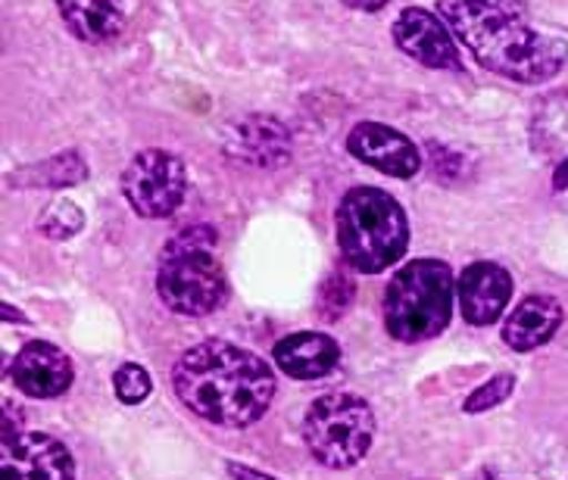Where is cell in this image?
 <instances>
[{
    "label": "cell",
    "instance_id": "7a4b0ae2",
    "mask_svg": "<svg viewBox=\"0 0 568 480\" xmlns=\"http://www.w3.org/2000/svg\"><path fill=\"white\" fill-rule=\"evenodd\" d=\"M175 394L191 412L219 428H251L275 399V375L256 353L206 340L184 353L172 371Z\"/></svg>",
    "mask_w": 568,
    "mask_h": 480
},
{
    "label": "cell",
    "instance_id": "5bb4252c",
    "mask_svg": "<svg viewBox=\"0 0 568 480\" xmlns=\"http://www.w3.org/2000/svg\"><path fill=\"white\" fill-rule=\"evenodd\" d=\"M341 362V347L335 337L318 331L287 334L275 347V365L282 368L287 378L297 381H316L332 375Z\"/></svg>",
    "mask_w": 568,
    "mask_h": 480
},
{
    "label": "cell",
    "instance_id": "8992f818",
    "mask_svg": "<svg viewBox=\"0 0 568 480\" xmlns=\"http://www.w3.org/2000/svg\"><path fill=\"white\" fill-rule=\"evenodd\" d=\"M375 437V415L366 399L353 394H325L306 409L303 440L325 468H353L366 459Z\"/></svg>",
    "mask_w": 568,
    "mask_h": 480
},
{
    "label": "cell",
    "instance_id": "ac0fdd59",
    "mask_svg": "<svg viewBox=\"0 0 568 480\" xmlns=\"http://www.w3.org/2000/svg\"><path fill=\"white\" fill-rule=\"evenodd\" d=\"M84 216L82 210L72 200H53L51 206L44 210V216L38 222L41 234H48L51 241H69L72 234L82 232Z\"/></svg>",
    "mask_w": 568,
    "mask_h": 480
},
{
    "label": "cell",
    "instance_id": "603a6c76",
    "mask_svg": "<svg viewBox=\"0 0 568 480\" xmlns=\"http://www.w3.org/2000/svg\"><path fill=\"white\" fill-rule=\"evenodd\" d=\"M347 7H353V10H366V13H375V10H382L387 0H344Z\"/></svg>",
    "mask_w": 568,
    "mask_h": 480
},
{
    "label": "cell",
    "instance_id": "9a60e30c",
    "mask_svg": "<svg viewBox=\"0 0 568 480\" xmlns=\"http://www.w3.org/2000/svg\"><path fill=\"white\" fill-rule=\"evenodd\" d=\"M559 325H562V306L552 297L535 294V297L521 299L513 315L506 318L503 340H506V347L528 353V349L544 347L552 334L559 331Z\"/></svg>",
    "mask_w": 568,
    "mask_h": 480
},
{
    "label": "cell",
    "instance_id": "30bf717a",
    "mask_svg": "<svg viewBox=\"0 0 568 480\" xmlns=\"http://www.w3.org/2000/svg\"><path fill=\"white\" fill-rule=\"evenodd\" d=\"M394 41L397 48L413 57L418 67L428 69H459L463 57L453 41L450 25L435 13L422 10V7H409L400 17L394 19Z\"/></svg>",
    "mask_w": 568,
    "mask_h": 480
},
{
    "label": "cell",
    "instance_id": "8fae6325",
    "mask_svg": "<svg viewBox=\"0 0 568 480\" xmlns=\"http://www.w3.org/2000/svg\"><path fill=\"white\" fill-rule=\"evenodd\" d=\"M347 150L359 163L385 172L390 178H413L422 168V153L418 147L390 125L382 122H359L347 134Z\"/></svg>",
    "mask_w": 568,
    "mask_h": 480
},
{
    "label": "cell",
    "instance_id": "ffe728a7",
    "mask_svg": "<svg viewBox=\"0 0 568 480\" xmlns=\"http://www.w3.org/2000/svg\"><path fill=\"white\" fill-rule=\"evenodd\" d=\"M513 390H516V378H513V375H497V378H490L487 384H481V387L466 399V406H463V409H466L468 415L487 412V409L500 406L503 399H509Z\"/></svg>",
    "mask_w": 568,
    "mask_h": 480
},
{
    "label": "cell",
    "instance_id": "44dd1931",
    "mask_svg": "<svg viewBox=\"0 0 568 480\" xmlns=\"http://www.w3.org/2000/svg\"><path fill=\"white\" fill-rule=\"evenodd\" d=\"M229 474H232L234 480H275V478H268V474L253 471V468H244V464H229Z\"/></svg>",
    "mask_w": 568,
    "mask_h": 480
},
{
    "label": "cell",
    "instance_id": "d6986e66",
    "mask_svg": "<svg viewBox=\"0 0 568 480\" xmlns=\"http://www.w3.org/2000/svg\"><path fill=\"white\" fill-rule=\"evenodd\" d=\"M113 390H116V397L122 399L125 406H138V402H144V399L151 397L153 381L141 365L125 362L122 368H116V375H113Z\"/></svg>",
    "mask_w": 568,
    "mask_h": 480
},
{
    "label": "cell",
    "instance_id": "277c9868",
    "mask_svg": "<svg viewBox=\"0 0 568 480\" xmlns=\"http://www.w3.org/2000/svg\"><path fill=\"white\" fill-rule=\"evenodd\" d=\"M156 290L172 313L191 318H201L225 306L229 282L216 259V232L210 225L184 228L163 247Z\"/></svg>",
    "mask_w": 568,
    "mask_h": 480
},
{
    "label": "cell",
    "instance_id": "9c48e42d",
    "mask_svg": "<svg viewBox=\"0 0 568 480\" xmlns=\"http://www.w3.org/2000/svg\"><path fill=\"white\" fill-rule=\"evenodd\" d=\"M3 480H75V462L60 440L48 433H13L0 456Z\"/></svg>",
    "mask_w": 568,
    "mask_h": 480
},
{
    "label": "cell",
    "instance_id": "2e32d148",
    "mask_svg": "<svg viewBox=\"0 0 568 480\" xmlns=\"http://www.w3.org/2000/svg\"><path fill=\"white\" fill-rule=\"evenodd\" d=\"M57 10L84 44H106L125 29V0H57Z\"/></svg>",
    "mask_w": 568,
    "mask_h": 480
},
{
    "label": "cell",
    "instance_id": "3957f363",
    "mask_svg": "<svg viewBox=\"0 0 568 480\" xmlns=\"http://www.w3.org/2000/svg\"><path fill=\"white\" fill-rule=\"evenodd\" d=\"M337 247L344 263L378 275L409 247V222L397 200L378 187H353L337 206Z\"/></svg>",
    "mask_w": 568,
    "mask_h": 480
},
{
    "label": "cell",
    "instance_id": "7402d4cb",
    "mask_svg": "<svg viewBox=\"0 0 568 480\" xmlns=\"http://www.w3.org/2000/svg\"><path fill=\"white\" fill-rule=\"evenodd\" d=\"M552 187L556 191H568V160H562L556 172H552Z\"/></svg>",
    "mask_w": 568,
    "mask_h": 480
},
{
    "label": "cell",
    "instance_id": "5b68a950",
    "mask_svg": "<svg viewBox=\"0 0 568 480\" xmlns=\"http://www.w3.org/2000/svg\"><path fill=\"white\" fill-rule=\"evenodd\" d=\"M453 272L440 259H416L390 278L385 294V328L400 344L432 340L450 325Z\"/></svg>",
    "mask_w": 568,
    "mask_h": 480
},
{
    "label": "cell",
    "instance_id": "6da1fadb",
    "mask_svg": "<svg viewBox=\"0 0 568 480\" xmlns=\"http://www.w3.org/2000/svg\"><path fill=\"white\" fill-rule=\"evenodd\" d=\"M450 32L490 72L521 84L550 82L568 60V41L531 25L521 0H437Z\"/></svg>",
    "mask_w": 568,
    "mask_h": 480
},
{
    "label": "cell",
    "instance_id": "7c38bea8",
    "mask_svg": "<svg viewBox=\"0 0 568 480\" xmlns=\"http://www.w3.org/2000/svg\"><path fill=\"white\" fill-rule=\"evenodd\" d=\"M72 359L60 347H53L48 340H32L19 349L13 359V381L34 399L63 397L72 387Z\"/></svg>",
    "mask_w": 568,
    "mask_h": 480
},
{
    "label": "cell",
    "instance_id": "ba28073f",
    "mask_svg": "<svg viewBox=\"0 0 568 480\" xmlns=\"http://www.w3.org/2000/svg\"><path fill=\"white\" fill-rule=\"evenodd\" d=\"M222 150L234 163H247L256 168H278L291 160V132L284 122L263 113L234 119L222 132Z\"/></svg>",
    "mask_w": 568,
    "mask_h": 480
},
{
    "label": "cell",
    "instance_id": "52a82bcc",
    "mask_svg": "<svg viewBox=\"0 0 568 480\" xmlns=\"http://www.w3.org/2000/svg\"><path fill=\"white\" fill-rule=\"evenodd\" d=\"M187 191L184 163L169 150H141L122 172V194L144 218H166L182 206Z\"/></svg>",
    "mask_w": 568,
    "mask_h": 480
},
{
    "label": "cell",
    "instance_id": "e0dca14e",
    "mask_svg": "<svg viewBox=\"0 0 568 480\" xmlns=\"http://www.w3.org/2000/svg\"><path fill=\"white\" fill-rule=\"evenodd\" d=\"M88 178V166L75 150L57 153L44 163H32V166L19 168L13 175H7V182L26 187V191H38V187H51V191H63L72 184H82Z\"/></svg>",
    "mask_w": 568,
    "mask_h": 480
},
{
    "label": "cell",
    "instance_id": "4fadbf2b",
    "mask_svg": "<svg viewBox=\"0 0 568 480\" xmlns=\"http://www.w3.org/2000/svg\"><path fill=\"white\" fill-rule=\"evenodd\" d=\"M459 309L468 325H490L503 315L513 297V278L497 263H471L456 284Z\"/></svg>",
    "mask_w": 568,
    "mask_h": 480
}]
</instances>
